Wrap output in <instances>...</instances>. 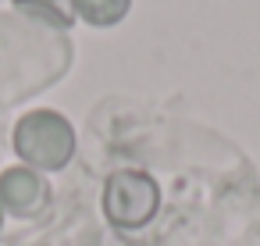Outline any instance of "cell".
I'll return each instance as SVG.
<instances>
[{"label":"cell","mask_w":260,"mask_h":246,"mask_svg":"<svg viewBox=\"0 0 260 246\" xmlns=\"http://www.w3.org/2000/svg\"><path fill=\"white\" fill-rule=\"evenodd\" d=\"M0 218H4V207H0Z\"/></svg>","instance_id":"7"},{"label":"cell","mask_w":260,"mask_h":246,"mask_svg":"<svg viewBox=\"0 0 260 246\" xmlns=\"http://www.w3.org/2000/svg\"><path fill=\"white\" fill-rule=\"evenodd\" d=\"M15 150L25 161V168L57 171L75 153V129L57 111H29L15 125Z\"/></svg>","instance_id":"1"},{"label":"cell","mask_w":260,"mask_h":246,"mask_svg":"<svg viewBox=\"0 0 260 246\" xmlns=\"http://www.w3.org/2000/svg\"><path fill=\"white\" fill-rule=\"evenodd\" d=\"M132 8V0H75V15L89 25H118Z\"/></svg>","instance_id":"4"},{"label":"cell","mask_w":260,"mask_h":246,"mask_svg":"<svg viewBox=\"0 0 260 246\" xmlns=\"http://www.w3.org/2000/svg\"><path fill=\"white\" fill-rule=\"evenodd\" d=\"M43 203H47V182L32 168H8L0 175V207H8L18 218H29Z\"/></svg>","instance_id":"3"},{"label":"cell","mask_w":260,"mask_h":246,"mask_svg":"<svg viewBox=\"0 0 260 246\" xmlns=\"http://www.w3.org/2000/svg\"><path fill=\"white\" fill-rule=\"evenodd\" d=\"M100 246H143V242L125 239V235H104V239H100Z\"/></svg>","instance_id":"6"},{"label":"cell","mask_w":260,"mask_h":246,"mask_svg":"<svg viewBox=\"0 0 260 246\" xmlns=\"http://www.w3.org/2000/svg\"><path fill=\"white\" fill-rule=\"evenodd\" d=\"M18 11H29L50 25H72L75 22V0H15Z\"/></svg>","instance_id":"5"},{"label":"cell","mask_w":260,"mask_h":246,"mask_svg":"<svg viewBox=\"0 0 260 246\" xmlns=\"http://www.w3.org/2000/svg\"><path fill=\"white\" fill-rule=\"evenodd\" d=\"M160 207V189L146 171H114L104 186V214L114 228H143Z\"/></svg>","instance_id":"2"}]
</instances>
